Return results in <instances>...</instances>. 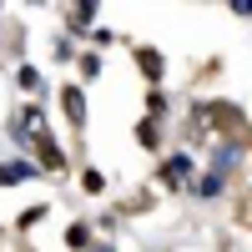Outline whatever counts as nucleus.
<instances>
[{
  "label": "nucleus",
  "instance_id": "423d86ee",
  "mask_svg": "<svg viewBox=\"0 0 252 252\" xmlns=\"http://www.w3.org/2000/svg\"><path fill=\"white\" fill-rule=\"evenodd\" d=\"M136 141L146 146V152H157V146H161V121L157 116H141L136 121Z\"/></svg>",
  "mask_w": 252,
  "mask_h": 252
},
{
  "label": "nucleus",
  "instance_id": "ddd939ff",
  "mask_svg": "<svg viewBox=\"0 0 252 252\" xmlns=\"http://www.w3.org/2000/svg\"><path fill=\"white\" fill-rule=\"evenodd\" d=\"M197 197H222V177H217V172L202 177V182H197Z\"/></svg>",
  "mask_w": 252,
  "mask_h": 252
},
{
  "label": "nucleus",
  "instance_id": "4468645a",
  "mask_svg": "<svg viewBox=\"0 0 252 252\" xmlns=\"http://www.w3.org/2000/svg\"><path fill=\"white\" fill-rule=\"evenodd\" d=\"M81 76H86V81L101 76V56H96V51H91V56H81Z\"/></svg>",
  "mask_w": 252,
  "mask_h": 252
},
{
  "label": "nucleus",
  "instance_id": "6e6552de",
  "mask_svg": "<svg viewBox=\"0 0 252 252\" xmlns=\"http://www.w3.org/2000/svg\"><path fill=\"white\" fill-rule=\"evenodd\" d=\"M35 157H40V172H66V166H71V161H66V152H61L56 141H46Z\"/></svg>",
  "mask_w": 252,
  "mask_h": 252
},
{
  "label": "nucleus",
  "instance_id": "20e7f679",
  "mask_svg": "<svg viewBox=\"0 0 252 252\" xmlns=\"http://www.w3.org/2000/svg\"><path fill=\"white\" fill-rule=\"evenodd\" d=\"M131 56H136V66H141V76H146V86L157 91L161 81H166V61H161V51H157V46H136Z\"/></svg>",
  "mask_w": 252,
  "mask_h": 252
},
{
  "label": "nucleus",
  "instance_id": "9b49d317",
  "mask_svg": "<svg viewBox=\"0 0 252 252\" xmlns=\"http://www.w3.org/2000/svg\"><path fill=\"white\" fill-rule=\"evenodd\" d=\"M46 212H51V207L40 202V207H31V212H20V217H15V227H20V232H31V227H35L40 217H46Z\"/></svg>",
  "mask_w": 252,
  "mask_h": 252
},
{
  "label": "nucleus",
  "instance_id": "7ed1b4c3",
  "mask_svg": "<svg viewBox=\"0 0 252 252\" xmlns=\"http://www.w3.org/2000/svg\"><path fill=\"white\" fill-rule=\"evenodd\" d=\"M61 116H66L71 131H86V91H81L76 81H66V86H61Z\"/></svg>",
  "mask_w": 252,
  "mask_h": 252
},
{
  "label": "nucleus",
  "instance_id": "9d476101",
  "mask_svg": "<svg viewBox=\"0 0 252 252\" xmlns=\"http://www.w3.org/2000/svg\"><path fill=\"white\" fill-rule=\"evenodd\" d=\"M91 20H96V5H71L66 10V26H76V31H86Z\"/></svg>",
  "mask_w": 252,
  "mask_h": 252
},
{
  "label": "nucleus",
  "instance_id": "f8f14e48",
  "mask_svg": "<svg viewBox=\"0 0 252 252\" xmlns=\"http://www.w3.org/2000/svg\"><path fill=\"white\" fill-rule=\"evenodd\" d=\"M81 187H86V192L96 197V192H106V177H101L96 166H86V172H81Z\"/></svg>",
  "mask_w": 252,
  "mask_h": 252
},
{
  "label": "nucleus",
  "instance_id": "f03ea898",
  "mask_svg": "<svg viewBox=\"0 0 252 252\" xmlns=\"http://www.w3.org/2000/svg\"><path fill=\"white\" fill-rule=\"evenodd\" d=\"M192 177H197V157H192V152H172V157L157 166V182L166 187V192H187Z\"/></svg>",
  "mask_w": 252,
  "mask_h": 252
},
{
  "label": "nucleus",
  "instance_id": "0eeeda50",
  "mask_svg": "<svg viewBox=\"0 0 252 252\" xmlns=\"http://www.w3.org/2000/svg\"><path fill=\"white\" fill-rule=\"evenodd\" d=\"M66 247H71V252H91V247H96V242H91V222H71V227H66Z\"/></svg>",
  "mask_w": 252,
  "mask_h": 252
},
{
  "label": "nucleus",
  "instance_id": "f257e3e1",
  "mask_svg": "<svg viewBox=\"0 0 252 252\" xmlns=\"http://www.w3.org/2000/svg\"><path fill=\"white\" fill-rule=\"evenodd\" d=\"M10 136L26 146L31 157H35L46 141H56V136H51V126H46V116H40V106H20V111H15V121H10Z\"/></svg>",
  "mask_w": 252,
  "mask_h": 252
},
{
  "label": "nucleus",
  "instance_id": "2eb2a0df",
  "mask_svg": "<svg viewBox=\"0 0 252 252\" xmlns=\"http://www.w3.org/2000/svg\"><path fill=\"white\" fill-rule=\"evenodd\" d=\"M111 40H116L111 26H96V31H91V46H111Z\"/></svg>",
  "mask_w": 252,
  "mask_h": 252
},
{
  "label": "nucleus",
  "instance_id": "39448f33",
  "mask_svg": "<svg viewBox=\"0 0 252 252\" xmlns=\"http://www.w3.org/2000/svg\"><path fill=\"white\" fill-rule=\"evenodd\" d=\"M40 177V166H31L26 157H15V161H0V187H15V182H31Z\"/></svg>",
  "mask_w": 252,
  "mask_h": 252
},
{
  "label": "nucleus",
  "instance_id": "1a4fd4ad",
  "mask_svg": "<svg viewBox=\"0 0 252 252\" xmlns=\"http://www.w3.org/2000/svg\"><path fill=\"white\" fill-rule=\"evenodd\" d=\"M15 86L26 91V96H35V91H40V71H35V66H15Z\"/></svg>",
  "mask_w": 252,
  "mask_h": 252
}]
</instances>
